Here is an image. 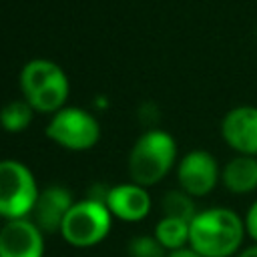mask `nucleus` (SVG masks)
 I'll return each mask as SVG.
<instances>
[{
  "mask_svg": "<svg viewBox=\"0 0 257 257\" xmlns=\"http://www.w3.org/2000/svg\"><path fill=\"white\" fill-rule=\"evenodd\" d=\"M245 221L227 207L199 211L189 225V247L203 257H233L245 239Z\"/></svg>",
  "mask_w": 257,
  "mask_h": 257,
  "instance_id": "nucleus-1",
  "label": "nucleus"
},
{
  "mask_svg": "<svg viewBox=\"0 0 257 257\" xmlns=\"http://www.w3.org/2000/svg\"><path fill=\"white\" fill-rule=\"evenodd\" d=\"M175 161H177L175 139L161 128H151L143 133L131 149L128 175L133 183L151 187L163 181V177H167Z\"/></svg>",
  "mask_w": 257,
  "mask_h": 257,
  "instance_id": "nucleus-2",
  "label": "nucleus"
},
{
  "mask_svg": "<svg viewBox=\"0 0 257 257\" xmlns=\"http://www.w3.org/2000/svg\"><path fill=\"white\" fill-rule=\"evenodd\" d=\"M20 88L24 100L36 112H56L64 108L68 98V78L64 70L46 58H34L24 64L20 72Z\"/></svg>",
  "mask_w": 257,
  "mask_h": 257,
  "instance_id": "nucleus-3",
  "label": "nucleus"
},
{
  "mask_svg": "<svg viewBox=\"0 0 257 257\" xmlns=\"http://www.w3.org/2000/svg\"><path fill=\"white\" fill-rule=\"evenodd\" d=\"M110 211L102 201L84 199L70 207L62 221L60 233L72 247H92L100 243L110 231Z\"/></svg>",
  "mask_w": 257,
  "mask_h": 257,
  "instance_id": "nucleus-4",
  "label": "nucleus"
},
{
  "mask_svg": "<svg viewBox=\"0 0 257 257\" xmlns=\"http://www.w3.org/2000/svg\"><path fill=\"white\" fill-rule=\"evenodd\" d=\"M38 193L36 181L26 165L12 159L0 161V217L6 221L28 217Z\"/></svg>",
  "mask_w": 257,
  "mask_h": 257,
  "instance_id": "nucleus-5",
  "label": "nucleus"
},
{
  "mask_svg": "<svg viewBox=\"0 0 257 257\" xmlns=\"http://www.w3.org/2000/svg\"><path fill=\"white\" fill-rule=\"evenodd\" d=\"M46 137L68 151H86L96 145L100 126L88 110L64 106L52 114L46 126Z\"/></svg>",
  "mask_w": 257,
  "mask_h": 257,
  "instance_id": "nucleus-6",
  "label": "nucleus"
},
{
  "mask_svg": "<svg viewBox=\"0 0 257 257\" xmlns=\"http://www.w3.org/2000/svg\"><path fill=\"white\" fill-rule=\"evenodd\" d=\"M177 179L185 193L191 197L209 195L221 181L217 159L209 151H191L177 165Z\"/></svg>",
  "mask_w": 257,
  "mask_h": 257,
  "instance_id": "nucleus-7",
  "label": "nucleus"
},
{
  "mask_svg": "<svg viewBox=\"0 0 257 257\" xmlns=\"http://www.w3.org/2000/svg\"><path fill=\"white\" fill-rule=\"evenodd\" d=\"M221 137L237 155L257 157V106L231 108L221 120Z\"/></svg>",
  "mask_w": 257,
  "mask_h": 257,
  "instance_id": "nucleus-8",
  "label": "nucleus"
},
{
  "mask_svg": "<svg viewBox=\"0 0 257 257\" xmlns=\"http://www.w3.org/2000/svg\"><path fill=\"white\" fill-rule=\"evenodd\" d=\"M42 231L28 217L10 219L0 229V257H42Z\"/></svg>",
  "mask_w": 257,
  "mask_h": 257,
  "instance_id": "nucleus-9",
  "label": "nucleus"
},
{
  "mask_svg": "<svg viewBox=\"0 0 257 257\" xmlns=\"http://www.w3.org/2000/svg\"><path fill=\"white\" fill-rule=\"evenodd\" d=\"M72 205H74V201H72L70 191L64 187L52 185L38 193V199H36L30 215L42 233H46V231L54 233V231H60L62 221L68 215Z\"/></svg>",
  "mask_w": 257,
  "mask_h": 257,
  "instance_id": "nucleus-10",
  "label": "nucleus"
},
{
  "mask_svg": "<svg viewBox=\"0 0 257 257\" xmlns=\"http://www.w3.org/2000/svg\"><path fill=\"white\" fill-rule=\"evenodd\" d=\"M104 205L112 217L122 221H141L151 211V197L147 187L137 183H122L106 191Z\"/></svg>",
  "mask_w": 257,
  "mask_h": 257,
  "instance_id": "nucleus-11",
  "label": "nucleus"
},
{
  "mask_svg": "<svg viewBox=\"0 0 257 257\" xmlns=\"http://www.w3.org/2000/svg\"><path fill=\"white\" fill-rule=\"evenodd\" d=\"M221 181L233 195H247L257 189V157L237 155L221 171Z\"/></svg>",
  "mask_w": 257,
  "mask_h": 257,
  "instance_id": "nucleus-12",
  "label": "nucleus"
},
{
  "mask_svg": "<svg viewBox=\"0 0 257 257\" xmlns=\"http://www.w3.org/2000/svg\"><path fill=\"white\" fill-rule=\"evenodd\" d=\"M189 225L191 223L175 217H163L155 227V237L169 253L189 247Z\"/></svg>",
  "mask_w": 257,
  "mask_h": 257,
  "instance_id": "nucleus-13",
  "label": "nucleus"
},
{
  "mask_svg": "<svg viewBox=\"0 0 257 257\" xmlns=\"http://www.w3.org/2000/svg\"><path fill=\"white\" fill-rule=\"evenodd\" d=\"M193 199H195V197H191V195L185 193L183 189H179V191H169V193L163 197V201H161L163 217H175V219H181V221L191 223V221L195 219V215L199 213Z\"/></svg>",
  "mask_w": 257,
  "mask_h": 257,
  "instance_id": "nucleus-14",
  "label": "nucleus"
},
{
  "mask_svg": "<svg viewBox=\"0 0 257 257\" xmlns=\"http://www.w3.org/2000/svg\"><path fill=\"white\" fill-rule=\"evenodd\" d=\"M34 108L28 104V100H10L0 110V124L8 133H22L30 120H32Z\"/></svg>",
  "mask_w": 257,
  "mask_h": 257,
  "instance_id": "nucleus-15",
  "label": "nucleus"
},
{
  "mask_svg": "<svg viewBox=\"0 0 257 257\" xmlns=\"http://www.w3.org/2000/svg\"><path fill=\"white\" fill-rule=\"evenodd\" d=\"M131 257H167V249L157 241V237L139 235L128 245Z\"/></svg>",
  "mask_w": 257,
  "mask_h": 257,
  "instance_id": "nucleus-16",
  "label": "nucleus"
},
{
  "mask_svg": "<svg viewBox=\"0 0 257 257\" xmlns=\"http://www.w3.org/2000/svg\"><path fill=\"white\" fill-rule=\"evenodd\" d=\"M245 231L247 235L253 239V243H257V199L253 201V205L249 207L247 215H245Z\"/></svg>",
  "mask_w": 257,
  "mask_h": 257,
  "instance_id": "nucleus-17",
  "label": "nucleus"
},
{
  "mask_svg": "<svg viewBox=\"0 0 257 257\" xmlns=\"http://www.w3.org/2000/svg\"><path fill=\"white\" fill-rule=\"evenodd\" d=\"M167 257H203L201 253H197L195 249L191 247H183V249H177V251H171Z\"/></svg>",
  "mask_w": 257,
  "mask_h": 257,
  "instance_id": "nucleus-18",
  "label": "nucleus"
},
{
  "mask_svg": "<svg viewBox=\"0 0 257 257\" xmlns=\"http://www.w3.org/2000/svg\"><path fill=\"white\" fill-rule=\"evenodd\" d=\"M235 257H257V243H253V245H249V247L241 249Z\"/></svg>",
  "mask_w": 257,
  "mask_h": 257,
  "instance_id": "nucleus-19",
  "label": "nucleus"
}]
</instances>
